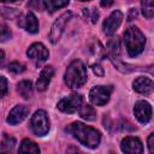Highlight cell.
Masks as SVG:
<instances>
[{
  "instance_id": "10",
  "label": "cell",
  "mask_w": 154,
  "mask_h": 154,
  "mask_svg": "<svg viewBox=\"0 0 154 154\" xmlns=\"http://www.w3.org/2000/svg\"><path fill=\"white\" fill-rule=\"evenodd\" d=\"M122 20H123V13L119 10L113 11L102 24L103 32L106 35H113L116 30L119 28V25L122 24Z\"/></svg>"
},
{
  "instance_id": "19",
  "label": "cell",
  "mask_w": 154,
  "mask_h": 154,
  "mask_svg": "<svg viewBox=\"0 0 154 154\" xmlns=\"http://www.w3.org/2000/svg\"><path fill=\"white\" fill-rule=\"evenodd\" d=\"M14 146H16V138L11 135L4 134L2 141H1V144H0V152H2V153L11 152L14 148Z\"/></svg>"
},
{
  "instance_id": "29",
  "label": "cell",
  "mask_w": 154,
  "mask_h": 154,
  "mask_svg": "<svg viewBox=\"0 0 154 154\" xmlns=\"http://www.w3.org/2000/svg\"><path fill=\"white\" fill-rule=\"evenodd\" d=\"M148 149L149 153H154V134H150L148 137Z\"/></svg>"
},
{
  "instance_id": "4",
  "label": "cell",
  "mask_w": 154,
  "mask_h": 154,
  "mask_svg": "<svg viewBox=\"0 0 154 154\" xmlns=\"http://www.w3.org/2000/svg\"><path fill=\"white\" fill-rule=\"evenodd\" d=\"M108 57H109L111 61L113 63V65L116 66V69L119 70L120 72H129L132 70V67H130L128 64H125L122 59L119 38L116 37L108 42Z\"/></svg>"
},
{
  "instance_id": "2",
  "label": "cell",
  "mask_w": 154,
  "mask_h": 154,
  "mask_svg": "<svg viewBox=\"0 0 154 154\" xmlns=\"http://www.w3.org/2000/svg\"><path fill=\"white\" fill-rule=\"evenodd\" d=\"M87 77H88L87 76V69L81 60L72 61L67 66L65 75H64L65 83L71 89H77V88L82 87L87 82Z\"/></svg>"
},
{
  "instance_id": "15",
  "label": "cell",
  "mask_w": 154,
  "mask_h": 154,
  "mask_svg": "<svg viewBox=\"0 0 154 154\" xmlns=\"http://www.w3.org/2000/svg\"><path fill=\"white\" fill-rule=\"evenodd\" d=\"M132 88L140 94L148 95L153 91V81L148 77H137L132 83Z\"/></svg>"
},
{
  "instance_id": "24",
  "label": "cell",
  "mask_w": 154,
  "mask_h": 154,
  "mask_svg": "<svg viewBox=\"0 0 154 154\" xmlns=\"http://www.w3.org/2000/svg\"><path fill=\"white\" fill-rule=\"evenodd\" d=\"M28 7L31 8V10L42 12V11H45L47 8V4L43 0H30L29 4H28Z\"/></svg>"
},
{
  "instance_id": "32",
  "label": "cell",
  "mask_w": 154,
  "mask_h": 154,
  "mask_svg": "<svg viewBox=\"0 0 154 154\" xmlns=\"http://www.w3.org/2000/svg\"><path fill=\"white\" fill-rule=\"evenodd\" d=\"M4 58H5V53H4V51L0 49V64H1V61L4 60Z\"/></svg>"
},
{
  "instance_id": "16",
  "label": "cell",
  "mask_w": 154,
  "mask_h": 154,
  "mask_svg": "<svg viewBox=\"0 0 154 154\" xmlns=\"http://www.w3.org/2000/svg\"><path fill=\"white\" fill-rule=\"evenodd\" d=\"M54 75V70L52 66H45L40 73V77L36 82V88L38 91H45Z\"/></svg>"
},
{
  "instance_id": "18",
  "label": "cell",
  "mask_w": 154,
  "mask_h": 154,
  "mask_svg": "<svg viewBox=\"0 0 154 154\" xmlns=\"http://www.w3.org/2000/svg\"><path fill=\"white\" fill-rule=\"evenodd\" d=\"M17 91L23 99H29L32 93V83L30 81H22L17 84Z\"/></svg>"
},
{
  "instance_id": "30",
  "label": "cell",
  "mask_w": 154,
  "mask_h": 154,
  "mask_svg": "<svg viewBox=\"0 0 154 154\" xmlns=\"http://www.w3.org/2000/svg\"><path fill=\"white\" fill-rule=\"evenodd\" d=\"M137 17V10L136 8H131L130 10V12H129V16H128V20L129 22H131L134 18H136Z\"/></svg>"
},
{
  "instance_id": "20",
  "label": "cell",
  "mask_w": 154,
  "mask_h": 154,
  "mask_svg": "<svg viewBox=\"0 0 154 154\" xmlns=\"http://www.w3.org/2000/svg\"><path fill=\"white\" fill-rule=\"evenodd\" d=\"M79 116L88 122H93L96 119V112L90 105H83L82 107H79Z\"/></svg>"
},
{
  "instance_id": "11",
  "label": "cell",
  "mask_w": 154,
  "mask_h": 154,
  "mask_svg": "<svg viewBox=\"0 0 154 154\" xmlns=\"http://www.w3.org/2000/svg\"><path fill=\"white\" fill-rule=\"evenodd\" d=\"M134 113L140 123L147 124L152 118V106L144 100L137 101L134 107Z\"/></svg>"
},
{
  "instance_id": "31",
  "label": "cell",
  "mask_w": 154,
  "mask_h": 154,
  "mask_svg": "<svg viewBox=\"0 0 154 154\" xmlns=\"http://www.w3.org/2000/svg\"><path fill=\"white\" fill-rule=\"evenodd\" d=\"M113 1H114V0H101V1H100V5H101L102 7H109V6L113 4Z\"/></svg>"
},
{
  "instance_id": "28",
  "label": "cell",
  "mask_w": 154,
  "mask_h": 154,
  "mask_svg": "<svg viewBox=\"0 0 154 154\" xmlns=\"http://www.w3.org/2000/svg\"><path fill=\"white\" fill-rule=\"evenodd\" d=\"M91 69H93V71H94V73L96 75V76H99V77H102L103 76V69L99 65V64H94L93 66H91Z\"/></svg>"
},
{
  "instance_id": "14",
  "label": "cell",
  "mask_w": 154,
  "mask_h": 154,
  "mask_svg": "<svg viewBox=\"0 0 154 154\" xmlns=\"http://www.w3.org/2000/svg\"><path fill=\"white\" fill-rule=\"evenodd\" d=\"M18 25L30 34H36L38 31V22L32 12H28L24 17H22L18 22Z\"/></svg>"
},
{
  "instance_id": "26",
  "label": "cell",
  "mask_w": 154,
  "mask_h": 154,
  "mask_svg": "<svg viewBox=\"0 0 154 154\" xmlns=\"http://www.w3.org/2000/svg\"><path fill=\"white\" fill-rule=\"evenodd\" d=\"M24 70H25V66L22 63H18V61H13L8 65V71H11L13 73H20Z\"/></svg>"
},
{
  "instance_id": "3",
  "label": "cell",
  "mask_w": 154,
  "mask_h": 154,
  "mask_svg": "<svg viewBox=\"0 0 154 154\" xmlns=\"http://www.w3.org/2000/svg\"><path fill=\"white\" fill-rule=\"evenodd\" d=\"M124 43H125L129 55L137 57L140 53H142V51L144 48L146 37L138 28L130 26L124 34Z\"/></svg>"
},
{
  "instance_id": "8",
  "label": "cell",
  "mask_w": 154,
  "mask_h": 154,
  "mask_svg": "<svg viewBox=\"0 0 154 154\" xmlns=\"http://www.w3.org/2000/svg\"><path fill=\"white\" fill-rule=\"evenodd\" d=\"M71 16H72V13L70 11H67V12H64L58 19H55V22L53 23V25L51 28V32H49V41L52 43H57L59 41V38L65 29V25L70 20Z\"/></svg>"
},
{
  "instance_id": "25",
  "label": "cell",
  "mask_w": 154,
  "mask_h": 154,
  "mask_svg": "<svg viewBox=\"0 0 154 154\" xmlns=\"http://www.w3.org/2000/svg\"><path fill=\"white\" fill-rule=\"evenodd\" d=\"M11 36H12V32L8 29V26H6L5 24H0V42H5L10 40Z\"/></svg>"
},
{
  "instance_id": "17",
  "label": "cell",
  "mask_w": 154,
  "mask_h": 154,
  "mask_svg": "<svg viewBox=\"0 0 154 154\" xmlns=\"http://www.w3.org/2000/svg\"><path fill=\"white\" fill-rule=\"evenodd\" d=\"M18 150H19V153H34V154H38L40 153L38 146L34 141L28 140V138H25V140L22 141Z\"/></svg>"
},
{
  "instance_id": "23",
  "label": "cell",
  "mask_w": 154,
  "mask_h": 154,
  "mask_svg": "<svg viewBox=\"0 0 154 154\" xmlns=\"http://www.w3.org/2000/svg\"><path fill=\"white\" fill-rule=\"evenodd\" d=\"M70 0H48V10L49 12H54L58 8H61L69 4Z\"/></svg>"
},
{
  "instance_id": "5",
  "label": "cell",
  "mask_w": 154,
  "mask_h": 154,
  "mask_svg": "<svg viewBox=\"0 0 154 154\" xmlns=\"http://www.w3.org/2000/svg\"><path fill=\"white\" fill-rule=\"evenodd\" d=\"M30 126L37 136H45L49 130V119L47 113L43 109L36 111L30 119Z\"/></svg>"
},
{
  "instance_id": "12",
  "label": "cell",
  "mask_w": 154,
  "mask_h": 154,
  "mask_svg": "<svg viewBox=\"0 0 154 154\" xmlns=\"http://www.w3.org/2000/svg\"><path fill=\"white\" fill-rule=\"evenodd\" d=\"M120 148L124 153L128 154H141L143 152L142 142L137 137H132V136H128L123 138L120 143Z\"/></svg>"
},
{
  "instance_id": "21",
  "label": "cell",
  "mask_w": 154,
  "mask_h": 154,
  "mask_svg": "<svg viewBox=\"0 0 154 154\" xmlns=\"http://www.w3.org/2000/svg\"><path fill=\"white\" fill-rule=\"evenodd\" d=\"M141 7L143 16L150 19L154 14V0H141Z\"/></svg>"
},
{
  "instance_id": "13",
  "label": "cell",
  "mask_w": 154,
  "mask_h": 154,
  "mask_svg": "<svg viewBox=\"0 0 154 154\" xmlns=\"http://www.w3.org/2000/svg\"><path fill=\"white\" fill-rule=\"evenodd\" d=\"M29 113V108L24 105H17L14 106L11 112L8 113V117H7V123L12 124V125H16V124H19L20 122H23L26 116Z\"/></svg>"
},
{
  "instance_id": "7",
  "label": "cell",
  "mask_w": 154,
  "mask_h": 154,
  "mask_svg": "<svg viewBox=\"0 0 154 154\" xmlns=\"http://www.w3.org/2000/svg\"><path fill=\"white\" fill-rule=\"evenodd\" d=\"M82 95L77 93H72L71 95L61 99L58 102V108L64 113H75L82 106Z\"/></svg>"
},
{
  "instance_id": "22",
  "label": "cell",
  "mask_w": 154,
  "mask_h": 154,
  "mask_svg": "<svg viewBox=\"0 0 154 154\" xmlns=\"http://www.w3.org/2000/svg\"><path fill=\"white\" fill-rule=\"evenodd\" d=\"M0 14L5 19H14L20 16L19 10L17 8H10V7H1L0 8Z\"/></svg>"
},
{
  "instance_id": "6",
  "label": "cell",
  "mask_w": 154,
  "mask_h": 154,
  "mask_svg": "<svg viewBox=\"0 0 154 154\" xmlns=\"http://www.w3.org/2000/svg\"><path fill=\"white\" fill-rule=\"evenodd\" d=\"M112 90H113L112 85H107V87L97 85V87H94L89 93V99H90L93 105L103 106V105H106L108 102Z\"/></svg>"
},
{
  "instance_id": "27",
  "label": "cell",
  "mask_w": 154,
  "mask_h": 154,
  "mask_svg": "<svg viewBox=\"0 0 154 154\" xmlns=\"http://www.w3.org/2000/svg\"><path fill=\"white\" fill-rule=\"evenodd\" d=\"M7 93V79L4 76H0V99Z\"/></svg>"
},
{
  "instance_id": "9",
  "label": "cell",
  "mask_w": 154,
  "mask_h": 154,
  "mask_svg": "<svg viewBox=\"0 0 154 154\" xmlns=\"http://www.w3.org/2000/svg\"><path fill=\"white\" fill-rule=\"evenodd\" d=\"M26 55L38 65V64H41V63H43V61H46L48 59L49 52L41 42H36V43H32L28 48Z\"/></svg>"
},
{
  "instance_id": "1",
  "label": "cell",
  "mask_w": 154,
  "mask_h": 154,
  "mask_svg": "<svg viewBox=\"0 0 154 154\" xmlns=\"http://www.w3.org/2000/svg\"><path fill=\"white\" fill-rule=\"evenodd\" d=\"M69 131L73 135V137L81 144H83L88 148H91V149L96 148L101 140V135L96 129L84 125L83 123H79V122L72 123L69 126Z\"/></svg>"
},
{
  "instance_id": "34",
  "label": "cell",
  "mask_w": 154,
  "mask_h": 154,
  "mask_svg": "<svg viewBox=\"0 0 154 154\" xmlns=\"http://www.w3.org/2000/svg\"><path fill=\"white\" fill-rule=\"evenodd\" d=\"M79 1H89V0H79Z\"/></svg>"
},
{
  "instance_id": "33",
  "label": "cell",
  "mask_w": 154,
  "mask_h": 154,
  "mask_svg": "<svg viewBox=\"0 0 154 154\" xmlns=\"http://www.w3.org/2000/svg\"><path fill=\"white\" fill-rule=\"evenodd\" d=\"M1 2H16V1H20V0H0Z\"/></svg>"
}]
</instances>
